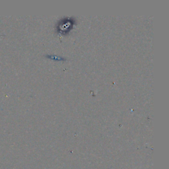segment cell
I'll return each mask as SVG.
<instances>
[{
    "instance_id": "7a4b0ae2",
    "label": "cell",
    "mask_w": 169,
    "mask_h": 169,
    "mask_svg": "<svg viewBox=\"0 0 169 169\" xmlns=\"http://www.w3.org/2000/svg\"><path fill=\"white\" fill-rule=\"evenodd\" d=\"M47 58H50V59H54V60H57V61H63L65 59H63V58L62 57H58V56H52V55H47L46 56Z\"/></svg>"
},
{
    "instance_id": "6da1fadb",
    "label": "cell",
    "mask_w": 169,
    "mask_h": 169,
    "mask_svg": "<svg viewBox=\"0 0 169 169\" xmlns=\"http://www.w3.org/2000/svg\"><path fill=\"white\" fill-rule=\"evenodd\" d=\"M75 23L74 19L71 17V18H65L63 19L59 23V26H58V28H59V31H60L59 32H65L67 31H70V28H72V26Z\"/></svg>"
}]
</instances>
